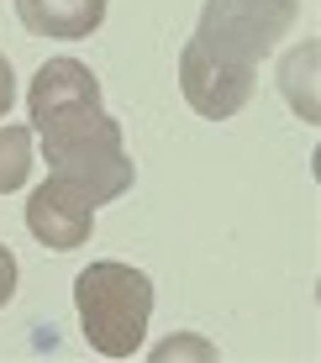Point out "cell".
<instances>
[{"label": "cell", "mask_w": 321, "mask_h": 363, "mask_svg": "<svg viewBox=\"0 0 321 363\" xmlns=\"http://www.w3.org/2000/svg\"><path fill=\"white\" fill-rule=\"evenodd\" d=\"M79 327L101 358H132L153 316V279L127 264H90L74 279Z\"/></svg>", "instance_id": "obj_1"}, {"label": "cell", "mask_w": 321, "mask_h": 363, "mask_svg": "<svg viewBox=\"0 0 321 363\" xmlns=\"http://www.w3.org/2000/svg\"><path fill=\"white\" fill-rule=\"evenodd\" d=\"M295 11L300 0H205L195 43L227 64L258 69V58H269L274 43H285V32L295 27Z\"/></svg>", "instance_id": "obj_2"}, {"label": "cell", "mask_w": 321, "mask_h": 363, "mask_svg": "<svg viewBox=\"0 0 321 363\" xmlns=\"http://www.w3.org/2000/svg\"><path fill=\"white\" fill-rule=\"evenodd\" d=\"M27 111H32L37 137H43V132H58V127L95 121V116H106V106H101V79H95L90 64H79V58H47V64L37 69V79H32Z\"/></svg>", "instance_id": "obj_3"}, {"label": "cell", "mask_w": 321, "mask_h": 363, "mask_svg": "<svg viewBox=\"0 0 321 363\" xmlns=\"http://www.w3.org/2000/svg\"><path fill=\"white\" fill-rule=\"evenodd\" d=\"M253 84H258L253 64H227V58L205 53L195 37L184 43V53H179V90H184L195 116H205V121L237 116V111L253 100Z\"/></svg>", "instance_id": "obj_4"}, {"label": "cell", "mask_w": 321, "mask_h": 363, "mask_svg": "<svg viewBox=\"0 0 321 363\" xmlns=\"http://www.w3.org/2000/svg\"><path fill=\"white\" fill-rule=\"evenodd\" d=\"M27 232L53 253H69V247H84L95 232V206L79 190H69L64 179L47 174V184H37L27 200Z\"/></svg>", "instance_id": "obj_5"}, {"label": "cell", "mask_w": 321, "mask_h": 363, "mask_svg": "<svg viewBox=\"0 0 321 363\" xmlns=\"http://www.w3.org/2000/svg\"><path fill=\"white\" fill-rule=\"evenodd\" d=\"M16 16L37 37L74 43V37H90L106 21V0H16Z\"/></svg>", "instance_id": "obj_6"}, {"label": "cell", "mask_w": 321, "mask_h": 363, "mask_svg": "<svg viewBox=\"0 0 321 363\" xmlns=\"http://www.w3.org/2000/svg\"><path fill=\"white\" fill-rule=\"evenodd\" d=\"M316 58H321V48L316 43H300L295 53H285V64H279V90H285L290 111L300 121H316L321 116V106H316Z\"/></svg>", "instance_id": "obj_7"}, {"label": "cell", "mask_w": 321, "mask_h": 363, "mask_svg": "<svg viewBox=\"0 0 321 363\" xmlns=\"http://www.w3.org/2000/svg\"><path fill=\"white\" fill-rule=\"evenodd\" d=\"M32 174V132L27 127H0V195L21 190Z\"/></svg>", "instance_id": "obj_8"}, {"label": "cell", "mask_w": 321, "mask_h": 363, "mask_svg": "<svg viewBox=\"0 0 321 363\" xmlns=\"http://www.w3.org/2000/svg\"><path fill=\"white\" fill-rule=\"evenodd\" d=\"M11 295H16V253L0 242V306H11Z\"/></svg>", "instance_id": "obj_9"}, {"label": "cell", "mask_w": 321, "mask_h": 363, "mask_svg": "<svg viewBox=\"0 0 321 363\" xmlns=\"http://www.w3.org/2000/svg\"><path fill=\"white\" fill-rule=\"evenodd\" d=\"M11 100H16V69H11V58L0 53V121H6Z\"/></svg>", "instance_id": "obj_10"}, {"label": "cell", "mask_w": 321, "mask_h": 363, "mask_svg": "<svg viewBox=\"0 0 321 363\" xmlns=\"http://www.w3.org/2000/svg\"><path fill=\"white\" fill-rule=\"evenodd\" d=\"M179 353H201V358H211V347H205V342H190V337H184V342H164L153 358H179Z\"/></svg>", "instance_id": "obj_11"}]
</instances>
